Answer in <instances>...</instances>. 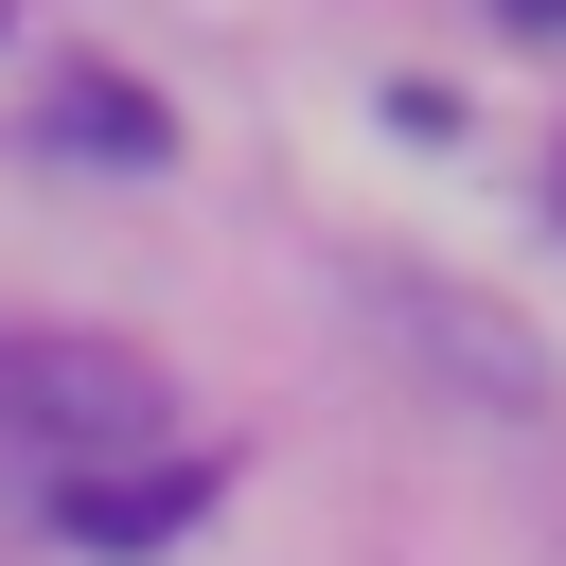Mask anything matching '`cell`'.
Returning a JSON list of instances; mask_svg holds the SVG:
<instances>
[{"label":"cell","instance_id":"6da1fadb","mask_svg":"<svg viewBox=\"0 0 566 566\" xmlns=\"http://www.w3.org/2000/svg\"><path fill=\"white\" fill-rule=\"evenodd\" d=\"M0 407H18V442H142L159 424V389L124 371V354H0Z\"/></svg>","mask_w":566,"mask_h":566},{"label":"cell","instance_id":"7a4b0ae2","mask_svg":"<svg viewBox=\"0 0 566 566\" xmlns=\"http://www.w3.org/2000/svg\"><path fill=\"white\" fill-rule=\"evenodd\" d=\"M177 513H195V478H71V531L88 548H159Z\"/></svg>","mask_w":566,"mask_h":566},{"label":"cell","instance_id":"3957f363","mask_svg":"<svg viewBox=\"0 0 566 566\" xmlns=\"http://www.w3.org/2000/svg\"><path fill=\"white\" fill-rule=\"evenodd\" d=\"M53 124H71V159H159V106H142V88H106V71H71V88H53Z\"/></svg>","mask_w":566,"mask_h":566},{"label":"cell","instance_id":"277c9868","mask_svg":"<svg viewBox=\"0 0 566 566\" xmlns=\"http://www.w3.org/2000/svg\"><path fill=\"white\" fill-rule=\"evenodd\" d=\"M495 18H531V35H566V0H495Z\"/></svg>","mask_w":566,"mask_h":566}]
</instances>
